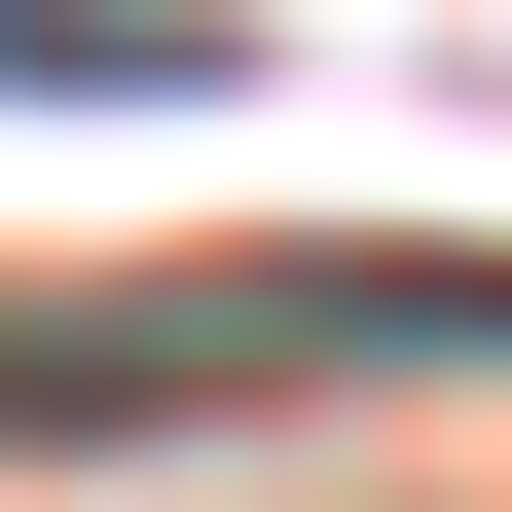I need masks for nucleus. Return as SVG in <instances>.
<instances>
[{
  "mask_svg": "<svg viewBox=\"0 0 512 512\" xmlns=\"http://www.w3.org/2000/svg\"><path fill=\"white\" fill-rule=\"evenodd\" d=\"M403 366H512V256H439V220H293V256H37V293H0V439L403 403Z\"/></svg>",
  "mask_w": 512,
  "mask_h": 512,
  "instance_id": "f257e3e1",
  "label": "nucleus"
},
{
  "mask_svg": "<svg viewBox=\"0 0 512 512\" xmlns=\"http://www.w3.org/2000/svg\"><path fill=\"white\" fill-rule=\"evenodd\" d=\"M256 0H0V110H220Z\"/></svg>",
  "mask_w": 512,
  "mask_h": 512,
  "instance_id": "f03ea898",
  "label": "nucleus"
}]
</instances>
